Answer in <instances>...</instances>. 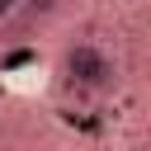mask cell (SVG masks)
<instances>
[{"label": "cell", "instance_id": "cell-3", "mask_svg": "<svg viewBox=\"0 0 151 151\" xmlns=\"http://www.w3.org/2000/svg\"><path fill=\"white\" fill-rule=\"evenodd\" d=\"M14 5H19V0H0V19H5V14L14 9Z\"/></svg>", "mask_w": 151, "mask_h": 151}, {"label": "cell", "instance_id": "cell-2", "mask_svg": "<svg viewBox=\"0 0 151 151\" xmlns=\"http://www.w3.org/2000/svg\"><path fill=\"white\" fill-rule=\"evenodd\" d=\"M24 9H33V14H52L57 0H24Z\"/></svg>", "mask_w": 151, "mask_h": 151}, {"label": "cell", "instance_id": "cell-1", "mask_svg": "<svg viewBox=\"0 0 151 151\" xmlns=\"http://www.w3.org/2000/svg\"><path fill=\"white\" fill-rule=\"evenodd\" d=\"M61 71H66V80L76 85V90H109V85H118V61L99 47V42H76L71 52H66V61H61Z\"/></svg>", "mask_w": 151, "mask_h": 151}]
</instances>
